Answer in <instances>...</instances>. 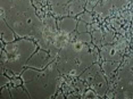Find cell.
Here are the masks:
<instances>
[{
    "label": "cell",
    "mask_w": 133,
    "mask_h": 99,
    "mask_svg": "<svg viewBox=\"0 0 133 99\" xmlns=\"http://www.w3.org/2000/svg\"><path fill=\"white\" fill-rule=\"evenodd\" d=\"M0 16L18 38L39 40L43 31V21L38 15L33 0H0Z\"/></svg>",
    "instance_id": "obj_1"
},
{
    "label": "cell",
    "mask_w": 133,
    "mask_h": 99,
    "mask_svg": "<svg viewBox=\"0 0 133 99\" xmlns=\"http://www.w3.org/2000/svg\"><path fill=\"white\" fill-rule=\"evenodd\" d=\"M98 57V49L92 51L89 44L73 40L60 49L56 62L60 74L77 77L93 63H96Z\"/></svg>",
    "instance_id": "obj_2"
},
{
    "label": "cell",
    "mask_w": 133,
    "mask_h": 99,
    "mask_svg": "<svg viewBox=\"0 0 133 99\" xmlns=\"http://www.w3.org/2000/svg\"><path fill=\"white\" fill-rule=\"evenodd\" d=\"M59 74L57 62L54 61L43 70L26 67L21 74L23 87L32 99H49L59 88Z\"/></svg>",
    "instance_id": "obj_3"
},
{
    "label": "cell",
    "mask_w": 133,
    "mask_h": 99,
    "mask_svg": "<svg viewBox=\"0 0 133 99\" xmlns=\"http://www.w3.org/2000/svg\"><path fill=\"white\" fill-rule=\"evenodd\" d=\"M38 43L33 39L21 38L13 42L5 43L4 49L7 52V62L4 67L7 71L8 76L19 75L23 73L24 67H26L29 59L38 50Z\"/></svg>",
    "instance_id": "obj_4"
},
{
    "label": "cell",
    "mask_w": 133,
    "mask_h": 99,
    "mask_svg": "<svg viewBox=\"0 0 133 99\" xmlns=\"http://www.w3.org/2000/svg\"><path fill=\"white\" fill-rule=\"evenodd\" d=\"M80 79L85 81L91 87V89H93L99 95V97H104L107 94V80L105 77V73L101 66H99V64H97V63H93L90 67H88L80 75Z\"/></svg>",
    "instance_id": "obj_5"
},
{
    "label": "cell",
    "mask_w": 133,
    "mask_h": 99,
    "mask_svg": "<svg viewBox=\"0 0 133 99\" xmlns=\"http://www.w3.org/2000/svg\"><path fill=\"white\" fill-rule=\"evenodd\" d=\"M43 21V31L39 40H37L38 46L41 49H46L49 51V48L51 47L55 38L59 33L58 24H57V18L54 15H46L42 18Z\"/></svg>",
    "instance_id": "obj_6"
},
{
    "label": "cell",
    "mask_w": 133,
    "mask_h": 99,
    "mask_svg": "<svg viewBox=\"0 0 133 99\" xmlns=\"http://www.w3.org/2000/svg\"><path fill=\"white\" fill-rule=\"evenodd\" d=\"M117 85L115 98H133V70L121 67L117 70Z\"/></svg>",
    "instance_id": "obj_7"
},
{
    "label": "cell",
    "mask_w": 133,
    "mask_h": 99,
    "mask_svg": "<svg viewBox=\"0 0 133 99\" xmlns=\"http://www.w3.org/2000/svg\"><path fill=\"white\" fill-rule=\"evenodd\" d=\"M56 61L55 58L50 56V54L46 49H38L33 55L31 56V58L29 59L26 67H32V68H37V70H43L46 68L51 62Z\"/></svg>",
    "instance_id": "obj_8"
},
{
    "label": "cell",
    "mask_w": 133,
    "mask_h": 99,
    "mask_svg": "<svg viewBox=\"0 0 133 99\" xmlns=\"http://www.w3.org/2000/svg\"><path fill=\"white\" fill-rule=\"evenodd\" d=\"M100 57L104 61H114V62H122L123 61V54L117 49L116 46L113 44H105L101 47Z\"/></svg>",
    "instance_id": "obj_9"
},
{
    "label": "cell",
    "mask_w": 133,
    "mask_h": 99,
    "mask_svg": "<svg viewBox=\"0 0 133 99\" xmlns=\"http://www.w3.org/2000/svg\"><path fill=\"white\" fill-rule=\"evenodd\" d=\"M77 18L72 16H66L63 18L57 19V24H58V30L59 32H63L65 34H72L76 31L77 28Z\"/></svg>",
    "instance_id": "obj_10"
},
{
    "label": "cell",
    "mask_w": 133,
    "mask_h": 99,
    "mask_svg": "<svg viewBox=\"0 0 133 99\" xmlns=\"http://www.w3.org/2000/svg\"><path fill=\"white\" fill-rule=\"evenodd\" d=\"M0 34H1V41H4L5 43H9L16 40V33L1 16H0Z\"/></svg>",
    "instance_id": "obj_11"
},
{
    "label": "cell",
    "mask_w": 133,
    "mask_h": 99,
    "mask_svg": "<svg viewBox=\"0 0 133 99\" xmlns=\"http://www.w3.org/2000/svg\"><path fill=\"white\" fill-rule=\"evenodd\" d=\"M88 0H71L68 2V10H69V16L72 17H77L80 14H82L85 9Z\"/></svg>",
    "instance_id": "obj_12"
},
{
    "label": "cell",
    "mask_w": 133,
    "mask_h": 99,
    "mask_svg": "<svg viewBox=\"0 0 133 99\" xmlns=\"http://www.w3.org/2000/svg\"><path fill=\"white\" fill-rule=\"evenodd\" d=\"M114 8L111 0H102L95 7V11L102 18H106L111 14V9Z\"/></svg>",
    "instance_id": "obj_13"
},
{
    "label": "cell",
    "mask_w": 133,
    "mask_h": 99,
    "mask_svg": "<svg viewBox=\"0 0 133 99\" xmlns=\"http://www.w3.org/2000/svg\"><path fill=\"white\" fill-rule=\"evenodd\" d=\"M50 14L54 15L56 18H63V17L69 16L68 5H50Z\"/></svg>",
    "instance_id": "obj_14"
},
{
    "label": "cell",
    "mask_w": 133,
    "mask_h": 99,
    "mask_svg": "<svg viewBox=\"0 0 133 99\" xmlns=\"http://www.w3.org/2000/svg\"><path fill=\"white\" fill-rule=\"evenodd\" d=\"M9 90L11 92V97L13 98H22V99H28V98H31L30 97V94L28 92L24 87L22 85H17V84H11L9 87Z\"/></svg>",
    "instance_id": "obj_15"
},
{
    "label": "cell",
    "mask_w": 133,
    "mask_h": 99,
    "mask_svg": "<svg viewBox=\"0 0 133 99\" xmlns=\"http://www.w3.org/2000/svg\"><path fill=\"white\" fill-rule=\"evenodd\" d=\"M119 62H114V61H104V63L101 64V68L104 71L105 75H107L108 77H110L113 74L118 70Z\"/></svg>",
    "instance_id": "obj_16"
},
{
    "label": "cell",
    "mask_w": 133,
    "mask_h": 99,
    "mask_svg": "<svg viewBox=\"0 0 133 99\" xmlns=\"http://www.w3.org/2000/svg\"><path fill=\"white\" fill-rule=\"evenodd\" d=\"M91 35H92V42L95 43L97 47H101L102 46V39H104V33H102L101 30L100 29L93 30Z\"/></svg>",
    "instance_id": "obj_17"
},
{
    "label": "cell",
    "mask_w": 133,
    "mask_h": 99,
    "mask_svg": "<svg viewBox=\"0 0 133 99\" xmlns=\"http://www.w3.org/2000/svg\"><path fill=\"white\" fill-rule=\"evenodd\" d=\"M75 40L81 41L83 43H91L92 42V35L90 34L89 32H83V33H77L76 37H75Z\"/></svg>",
    "instance_id": "obj_18"
},
{
    "label": "cell",
    "mask_w": 133,
    "mask_h": 99,
    "mask_svg": "<svg viewBox=\"0 0 133 99\" xmlns=\"http://www.w3.org/2000/svg\"><path fill=\"white\" fill-rule=\"evenodd\" d=\"M78 19H82V21H84V22H87L88 24H92L93 23V15H92V13L91 11H88V10H85V11H83L82 14H80L78 15Z\"/></svg>",
    "instance_id": "obj_19"
},
{
    "label": "cell",
    "mask_w": 133,
    "mask_h": 99,
    "mask_svg": "<svg viewBox=\"0 0 133 99\" xmlns=\"http://www.w3.org/2000/svg\"><path fill=\"white\" fill-rule=\"evenodd\" d=\"M114 38H115V34L110 31H107L104 34V39H102V46L105 44H110L114 42Z\"/></svg>",
    "instance_id": "obj_20"
},
{
    "label": "cell",
    "mask_w": 133,
    "mask_h": 99,
    "mask_svg": "<svg viewBox=\"0 0 133 99\" xmlns=\"http://www.w3.org/2000/svg\"><path fill=\"white\" fill-rule=\"evenodd\" d=\"M88 31H89V25H88V23L84 22V21H82V19H78L76 32L77 33H83V32H88Z\"/></svg>",
    "instance_id": "obj_21"
},
{
    "label": "cell",
    "mask_w": 133,
    "mask_h": 99,
    "mask_svg": "<svg viewBox=\"0 0 133 99\" xmlns=\"http://www.w3.org/2000/svg\"><path fill=\"white\" fill-rule=\"evenodd\" d=\"M122 67H125V68H133V52L129 54L128 56L124 58V62H123V65Z\"/></svg>",
    "instance_id": "obj_22"
},
{
    "label": "cell",
    "mask_w": 133,
    "mask_h": 99,
    "mask_svg": "<svg viewBox=\"0 0 133 99\" xmlns=\"http://www.w3.org/2000/svg\"><path fill=\"white\" fill-rule=\"evenodd\" d=\"M100 2V0H88L87 1V5H85V10L88 11H92L95 10V7Z\"/></svg>",
    "instance_id": "obj_23"
},
{
    "label": "cell",
    "mask_w": 133,
    "mask_h": 99,
    "mask_svg": "<svg viewBox=\"0 0 133 99\" xmlns=\"http://www.w3.org/2000/svg\"><path fill=\"white\" fill-rule=\"evenodd\" d=\"M0 96L2 98H13L11 97V92L8 87H4V88L0 89Z\"/></svg>",
    "instance_id": "obj_24"
},
{
    "label": "cell",
    "mask_w": 133,
    "mask_h": 99,
    "mask_svg": "<svg viewBox=\"0 0 133 99\" xmlns=\"http://www.w3.org/2000/svg\"><path fill=\"white\" fill-rule=\"evenodd\" d=\"M10 82L11 81L8 79V75L6 76L5 74H1V76H0V89L4 88V87H6V85H8Z\"/></svg>",
    "instance_id": "obj_25"
},
{
    "label": "cell",
    "mask_w": 133,
    "mask_h": 99,
    "mask_svg": "<svg viewBox=\"0 0 133 99\" xmlns=\"http://www.w3.org/2000/svg\"><path fill=\"white\" fill-rule=\"evenodd\" d=\"M111 2H113V6L115 8H123L128 5L126 0H111Z\"/></svg>",
    "instance_id": "obj_26"
},
{
    "label": "cell",
    "mask_w": 133,
    "mask_h": 99,
    "mask_svg": "<svg viewBox=\"0 0 133 99\" xmlns=\"http://www.w3.org/2000/svg\"><path fill=\"white\" fill-rule=\"evenodd\" d=\"M82 98H99V95L92 89V90H88L85 94L82 96Z\"/></svg>",
    "instance_id": "obj_27"
},
{
    "label": "cell",
    "mask_w": 133,
    "mask_h": 99,
    "mask_svg": "<svg viewBox=\"0 0 133 99\" xmlns=\"http://www.w3.org/2000/svg\"><path fill=\"white\" fill-rule=\"evenodd\" d=\"M69 1H71V0H48L49 6L50 5H66V4H68Z\"/></svg>",
    "instance_id": "obj_28"
},
{
    "label": "cell",
    "mask_w": 133,
    "mask_h": 99,
    "mask_svg": "<svg viewBox=\"0 0 133 99\" xmlns=\"http://www.w3.org/2000/svg\"><path fill=\"white\" fill-rule=\"evenodd\" d=\"M35 1L40 2L42 6H46V5H49V2H48V0H35Z\"/></svg>",
    "instance_id": "obj_29"
},
{
    "label": "cell",
    "mask_w": 133,
    "mask_h": 99,
    "mask_svg": "<svg viewBox=\"0 0 133 99\" xmlns=\"http://www.w3.org/2000/svg\"><path fill=\"white\" fill-rule=\"evenodd\" d=\"M106 97H107V98H113L114 94H113V92H108V94H106Z\"/></svg>",
    "instance_id": "obj_30"
},
{
    "label": "cell",
    "mask_w": 133,
    "mask_h": 99,
    "mask_svg": "<svg viewBox=\"0 0 133 99\" xmlns=\"http://www.w3.org/2000/svg\"><path fill=\"white\" fill-rule=\"evenodd\" d=\"M132 51H133V44H132Z\"/></svg>",
    "instance_id": "obj_31"
},
{
    "label": "cell",
    "mask_w": 133,
    "mask_h": 99,
    "mask_svg": "<svg viewBox=\"0 0 133 99\" xmlns=\"http://www.w3.org/2000/svg\"><path fill=\"white\" fill-rule=\"evenodd\" d=\"M131 1H133V0H131Z\"/></svg>",
    "instance_id": "obj_32"
}]
</instances>
